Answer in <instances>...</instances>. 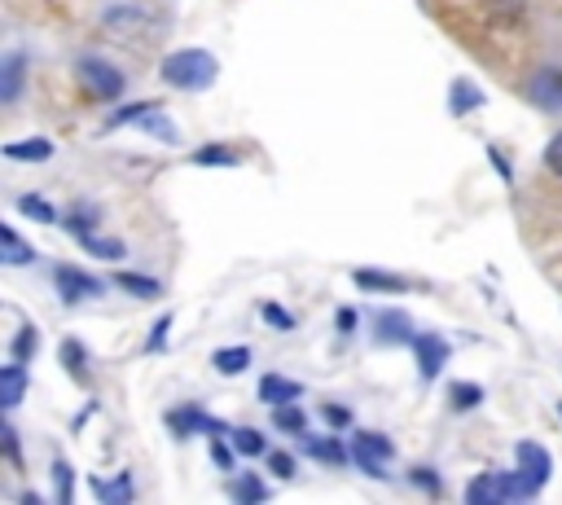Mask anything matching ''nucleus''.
I'll return each instance as SVG.
<instances>
[{
    "label": "nucleus",
    "instance_id": "obj_42",
    "mask_svg": "<svg viewBox=\"0 0 562 505\" xmlns=\"http://www.w3.org/2000/svg\"><path fill=\"white\" fill-rule=\"evenodd\" d=\"M321 418H325L334 431H348V427H352V409H344V404H321Z\"/></svg>",
    "mask_w": 562,
    "mask_h": 505
},
{
    "label": "nucleus",
    "instance_id": "obj_6",
    "mask_svg": "<svg viewBox=\"0 0 562 505\" xmlns=\"http://www.w3.org/2000/svg\"><path fill=\"white\" fill-rule=\"evenodd\" d=\"M413 352H417V378H422V387H426V382H435V378L444 374L448 356H453L448 339H444V334H435V330H417Z\"/></svg>",
    "mask_w": 562,
    "mask_h": 505
},
{
    "label": "nucleus",
    "instance_id": "obj_20",
    "mask_svg": "<svg viewBox=\"0 0 562 505\" xmlns=\"http://www.w3.org/2000/svg\"><path fill=\"white\" fill-rule=\"evenodd\" d=\"M484 101H488V97H484L479 84H471V79H453V88H448V111H453L458 119L471 115V111H479Z\"/></svg>",
    "mask_w": 562,
    "mask_h": 505
},
{
    "label": "nucleus",
    "instance_id": "obj_31",
    "mask_svg": "<svg viewBox=\"0 0 562 505\" xmlns=\"http://www.w3.org/2000/svg\"><path fill=\"white\" fill-rule=\"evenodd\" d=\"M466 501H471V505H497V501H501L497 475H492V470H488V475H475V479L466 483Z\"/></svg>",
    "mask_w": 562,
    "mask_h": 505
},
{
    "label": "nucleus",
    "instance_id": "obj_23",
    "mask_svg": "<svg viewBox=\"0 0 562 505\" xmlns=\"http://www.w3.org/2000/svg\"><path fill=\"white\" fill-rule=\"evenodd\" d=\"M97 225H101V212L92 207V202H84V207H71V212H66V220H62V229H66L75 242L92 238V233H97Z\"/></svg>",
    "mask_w": 562,
    "mask_h": 505
},
{
    "label": "nucleus",
    "instance_id": "obj_26",
    "mask_svg": "<svg viewBox=\"0 0 562 505\" xmlns=\"http://www.w3.org/2000/svg\"><path fill=\"white\" fill-rule=\"evenodd\" d=\"M273 427H277L282 435H303V431H308V414L299 409V400L277 404V409H273Z\"/></svg>",
    "mask_w": 562,
    "mask_h": 505
},
{
    "label": "nucleus",
    "instance_id": "obj_35",
    "mask_svg": "<svg viewBox=\"0 0 562 505\" xmlns=\"http://www.w3.org/2000/svg\"><path fill=\"white\" fill-rule=\"evenodd\" d=\"M352 444H361V449L378 453L383 462H396V444H391L383 431H352Z\"/></svg>",
    "mask_w": 562,
    "mask_h": 505
},
{
    "label": "nucleus",
    "instance_id": "obj_11",
    "mask_svg": "<svg viewBox=\"0 0 562 505\" xmlns=\"http://www.w3.org/2000/svg\"><path fill=\"white\" fill-rule=\"evenodd\" d=\"M299 449L308 453V457H316V462H325V466H348L352 462V449H344L334 435H299Z\"/></svg>",
    "mask_w": 562,
    "mask_h": 505
},
{
    "label": "nucleus",
    "instance_id": "obj_1",
    "mask_svg": "<svg viewBox=\"0 0 562 505\" xmlns=\"http://www.w3.org/2000/svg\"><path fill=\"white\" fill-rule=\"evenodd\" d=\"M159 75H163V84L176 88V92H207V88L220 79V62H215V53L189 45V49H172V53L159 62Z\"/></svg>",
    "mask_w": 562,
    "mask_h": 505
},
{
    "label": "nucleus",
    "instance_id": "obj_32",
    "mask_svg": "<svg viewBox=\"0 0 562 505\" xmlns=\"http://www.w3.org/2000/svg\"><path fill=\"white\" fill-rule=\"evenodd\" d=\"M348 449H352V466H357L361 475H370V479H378V483L391 475V470H387L391 462H383L378 453H370V449H361V444H348Z\"/></svg>",
    "mask_w": 562,
    "mask_h": 505
},
{
    "label": "nucleus",
    "instance_id": "obj_8",
    "mask_svg": "<svg viewBox=\"0 0 562 505\" xmlns=\"http://www.w3.org/2000/svg\"><path fill=\"white\" fill-rule=\"evenodd\" d=\"M27 361H18V356H10V365H0V409L5 414H14L18 404H23V395H27Z\"/></svg>",
    "mask_w": 562,
    "mask_h": 505
},
{
    "label": "nucleus",
    "instance_id": "obj_27",
    "mask_svg": "<svg viewBox=\"0 0 562 505\" xmlns=\"http://www.w3.org/2000/svg\"><path fill=\"white\" fill-rule=\"evenodd\" d=\"M229 440H234V449H238V457H268V440L255 431V427H234L229 431Z\"/></svg>",
    "mask_w": 562,
    "mask_h": 505
},
{
    "label": "nucleus",
    "instance_id": "obj_24",
    "mask_svg": "<svg viewBox=\"0 0 562 505\" xmlns=\"http://www.w3.org/2000/svg\"><path fill=\"white\" fill-rule=\"evenodd\" d=\"M58 356H62V369H66L75 382H88V352H84L79 339H62Z\"/></svg>",
    "mask_w": 562,
    "mask_h": 505
},
{
    "label": "nucleus",
    "instance_id": "obj_10",
    "mask_svg": "<svg viewBox=\"0 0 562 505\" xmlns=\"http://www.w3.org/2000/svg\"><path fill=\"white\" fill-rule=\"evenodd\" d=\"M255 400L277 409V404H290V400H303V382L299 378H286V374H264L260 387H255Z\"/></svg>",
    "mask_w": 562,
    "mask_h": 505
},
{
    "label": "nucleus",
    "instance_id": "obj_43",
    "mask_svg": "<svg viewBox=\"0 0 562 505\" xmlns=\"http://www.w3.org/2000/svg\"><path fill=\"white\" fill-rule=\"evenodd\" d=\"M545 167H549L553 176H562V132L549 137V146H545Z\"/></svg>",
    "mask_w": 562,
    "mask_h": 505
},
{
    "label": "nucleus",
    "instance_id": "obj_14",
    "mask_svg": "<svg viewBox=\"0 0 562 505\" xmlns=\"http://www.w3.org/2000/svg\"><path fill=\"white\" fill-rule=\"evenodd\" d=\"M251 361H255V352H251L247 343L215 348V352H211V365H215V374H224V378H238V374H247V369H251Z\"/></svg>",
    "mask_w": 562,
    "mask_h": 505
},
{
    "label": "nucleus",
    "instance_id": "obj_4",
    "mask_svg": "<svg viewBox=\"0 0 562 505\" xmlns=\"http://www.w3.org/2000/svg\"><path fill=\"white\" fill-rule=\"evenodd\" d=\"M523 92H527V101H532L536 111L558 115V111H562V66H536V71L527 75Z\"/></svg>",
    "mask_w": 562,
    "mask_h": 505
},
{
    "label": "nucleus",
    "instance_id": "obj_12",
    "mask_svg": "<svg viewBox=\"0 0 562 505\" xmlns=\"http://www.w3.org/2000/svg\"><path fill=\"white\" fill-rule=\"evenodd\" d=\"M497 488H501V501H532V496H540L545 483L527 470H497Z\"/></svg>",
    "mask_w": 562,
    "mask_h": 505
},
{
    "label": "nucleus",
    "instance_id": "obj_39",
    "mask_svg": "<svg viewBox=\"0 0 562 505\" xmlns=\"http://www.w3.org/2000/svg\"><path fill=\"white\" fill-rule=\"evenodd\" d=\"M36 348H40V330H36V326H23V330L14 334V348H10V356L27 361V356H32Z\"/></svg>",
    "mask_w": 562,
    "mask_h": 505
},
{
    "label": "nucleus",
    "instance_id": "obj_47",
    "mask_svg": "<svg viewBox=\"0 0 562 505\" xmlns=\"http://www.w3.org/2000/svg\"><path fill=\"white\" fill-rule=\"evenodd\" d=\"M558 418H562V404H558Z\"/></svg>",
    "mask_w": 562,
    "mask_h": 505
},
{
    "label": "nucleus",
    "instance_id": "obj_34",
    "mask_svg": "<svg viewBox=\"0 0 562 505\" xmlns=\"http://www.w3.org/2000/svg\"><path fill=\"white\" fill-rule=\"evenodd\" d=\"M88 255H97V260H124L128 255V247L120 242V238H105V233H92V238H84L79 242Z\"/></svg>",
    "mask_w": 562,
    "mask_h": 505
},
{
    "label": "nucleus",
    "instance_id": "obj_18",
    "mask_svg": "<svg viewBox=\"0 0 562 505\" xmlns=\"http://www.w3.org/2000/svg\"><path fill=\"white\" fill-rule=\"evenodd\" d=\"M5 159H10V163H49V159H53V141H49V137L5 141Z\"/></svg>",
    "mask_w": 562,
    "mask_h": 505
},
{
    "label": "nucleus",
    "instance_id": "obj_17",
    "mask_svg": "<svg viewBox=\"0 0 562 505\" xmlns=\"http://www.w3.org/2000/svg\"><path fill=\"white\" fill-rule=\"evenodd\" d=\"M110 281H115L124 294H133V299H159V294H163V281H159V277H150V273H133V268H120Z\"/></svg>",
    "mask_w": 562,
    "mask_h": 505
},
{
    "label": "nucleus",
    "instance_id": "obj_16",
    "mask_svg": "<svg viewBox=\"0 0 562 505\" xmlns=\"http://www.w3.org/2000/svg\"><path fill=\"white\" fill-rule=\"evenodd\" d=\"M193 167H242V154L234 146H224V141H207L189 154Z\"/></svg>",
    "mask_w": 562,
    "mask_h": 505
},
{
    "label": "nucleus",
    "instance_id": "obj_46",
    "mask_svg": "<svg viewBox=\"0 0 562 505\" xmlns=\"http://www.w3.org/2000/svg\"><path fill=\"white\" fill-rule=\"evenodd\" d=\"M488 159L497 163V172H501V180H514V172H510V163H505V154H501L497 146H488Z\"/></svg>",
    "mask_w": 562,
    "mask_h": 505
},
{
    "label": "nucleus",
    "instance_id": "obj_2",
    "mask_svg": "<svg viewBox=\"0 0 562 505\" xmlns=\"http://www.w3.org/2000/svg\"><path fill=\"white\" fill-rule=\"evenodd\" d=\"M75 79H79L84 92L97 97V101H124V92H128V75H124L115 62H105L101 53H84V58L75 62Z\"/></svg>",
    "mask_w": 562,
    "mask_h": 505
},
{
    "label": "nucleus",
    "instance_id": "obj_13",
    "mask_svg": "<svg viewBox=\"0 0 562 505\" xmlns=\"http://www.w3.org/2000/svg\"><path fill=\"white\" fill-rule=\"evenodd\" d=\"M514 462H519V470L536 475L540 483H549V475H553V457H549V449L536 444V440H523V444L514 449Z\"/></svg>",
    "mask_w": 562,
    "mask_h": 505
},
{
    "label": "nucleus",
    "instance_id": "obj_9",
    "mask_svg": "<svg viewBox=\"0 0 562 505\" xmlns=\"http://www.w3.org/2000/svg\"><path fill=\"white\" fill-rule=\"evenodd\" d=\"M378 343L383 348H404V343H413L417 339V326H413V317L409 313H400V308H387V313H378Z\"/></svg>",
    "mask_w": 562,
    "mask_h": 505
},
{
    "label": "nucleus",
    "instance_id": "obj_37",
    "mask_svg": "<svg viewBox=\"0 0 562 505\" xmlns=\"http://www.w3.org/2000/svg\"><path fill=\"white\" fill-rule=\"evenodd\" d=\"M211 457H215V466H220V470H229V475H234V466H238V449H234V440H229V435H211Z\"/></svg>",
    "mask_w": 562,
    "mask_h": 505
},
{
    "label": "nucleus",
    "instance_id": "obj_7",
    "mask_svg": "<svg viewBox=\"0 0 562 505\" xmlns=\"http://www.w3.org/2000/svg\"><path fill=\"white\" fill-rule=\"evenodd\" d=\"M23 88H27V53L10 49L5 62H0V106H18Z\"/></svg>",
    "mask_w": 562,
    "mask_h": 505
},
{
    "label": "nucleus",
    "instance_id": "obj_25",
    "mask_svg": "<svg viewBox=\"0 0 562 505\" xmlns=\"http://www.w3.org/2000/svg\"><path fill=\"white\" fill-rule=\"evenodd\" d=\"M229 496H234V501H268L273 488H268L260 475L247 470V475H234V479H229Z\"/></svg>",
    "mask_w": 562,
    "mask_h": 505
},
{
    "label": "nucleus",
    "instance_id": "obj_22",
    "mask_svg": "<svg viewBox=\"0 0 562 505\" xmlns=\"http://www.w3.org/2000/svg\"><path fill=\"white\" fill-rule=\"evenodd\" d=\"M0 247H5V255H0V260H5L10 268H23V264L36 260V247L23 242V233H18L14 225H0Z\"/></svg>",
    "mask_w": 562,
    "mask_h": 505
},
{
    "label": "nucleus",
    "instance_id": "obj_45",
    "mask_svg": "<svg viewBox=\"0 0 562 505\" xmlns=\"http://www.w3.org/2000/svg\"><path fill=\"white\" fill-rule=\"evenodd\" d=\"M167 330H172V317H159V321H154V330H150L146 352H163V348H167Z\"/></svg>",
    "mask_w": 562,
    "mask_h": 505
},
{
    "label": "nucleus",
    "instance_id": "obj_5",
    "mask_svg": "<svg viewBox=\"0 0 562 505\" xmlns=\"http://www.w3.org/2000/svg\"><path fill=\"white\" fill-rule=\"evenodd\" d=\"M53 286H58V294H62L66 308H75V303H84V299L105 294V281L92 277V273H84V268H75V264H58V268H53Z\"/></svg>",
    "mask_w": 562,
    "mask_h": 505
},
{
    "label": "nucleus",
    "instance_id": "obj_40",
    "mask_svg": "<svg viewBox=\"0 0 562 505\" xmlns=\"http://www.w3.org/2000/svg\"><path fill=\"white\" fill-rule=\"evenodd\" d=\"M268 470L277 475V479H295L299 475V466H295V453H282V449H268Z\"/></svg>",
    "mask_w": 562,
    "mask_h": 505
},
{
    "label": "nucleus",
    "instance_id": "obj_33",
    "mask_svg": "<svg viewBox=\"0 0 562 505\" xmlns=\"http://www.w3.org/2000/svg\"><path fill=\"white\" fill-rule=\"evenodd\" d=\"M159 111V101H133V106H120L115 115L105 119V128H128V124H141L146 115H154Z\"/></svg>",
    "mask_w": 562,
    "mask_h": 505
},
{
    "label": "nucleus",
    "instance_id": "obj_36",
    "mask_svg": "<svg viewBox=\"0 0 562 505\" xmlns=\"http://www.w3.org/2000/svg\"><path fill=\"white\" fill-rule=\"evenodd\" d=\"M260 317L273 326V330H282V334H290L299 321H295V313L290 308H282V303H260Z\"/></svg>",
    "mask_w": 562,
    "mask_h": 505
},
{
    "label": "nucleus",
    "instance_id": "obj_21",
    "mask_svg": "<svg viewBox=\"0 0 562 505\" xmlns=\"http://www.w3.org/2000/svg\"><path fill=\"white\" fill-rule=\"evenodd\" d=\"M101 27H105V31L128 36V31L146 27V10H141V5H110V10L101 14Z\"/></svg>",
    "mask_w": 562,
    "mask_h": 505
},
{
    "label": "nucleus",
    "instance_id": "obj_44",
    "mask_svg": "<svg viewBox=\"0 0 562 505\" xmlns=\"http://www.w3.org/2000/svg\"><path fill=\"white\" fill-rule=\"evenodd\" d=\"M334 326H339L344 339H352L357 326H361V313H357V308H339V313H334Z\"/></svg>",
    "mask_w": 562,
    "mask_h": 505
},
{
    "label": "nucleus",
    "instance_id": "obj_28",
    "mask_svg": "<svg viewBox=\"0 0 562 505\" xmlns=\"http://www.w3.org/2000/svg\"><path fill=\"white\" fill-rule=\"evenodd\" d=\"M49 475H53V501L58 505H75V466L66 457H58Z\"/></svg>",
    "mask_w": 562,
    "mask_h": 505
},
{
    "label": "nucleus",
    "instance_id": "obj_3",
    "mask_svg": "<svg viewBox=\"0 0 562 505\" xmlns=\"http://www.w3.org/2000/svg\"><path fill=\"white\" fill-rule=\"evenodd\" d=\"M167 427L176 431V440H189V435H229L234 427L211 418L207 409H198V404H176V409H167Z\"/></svg>",
    "mask_w": 562,
    "mask_h": 505
},
{
    "label": "nucleus",
    "instance_id": "obj_41",
    "mask_svg": "<svg viewBox=\"0 0 562 505\" xmlns=\"http://www.w3.org/2000/svg\"><path fill=\"white\" fill-rule=\"evenodd\" d=\"M409 479H413V488H422L426 496H439V475H435V466H413Z\"/></svg>",
    "mask_w": 562,
    "mask_h": 505
},
{
    "label": "nucleus",
    "instance_id": "obj_38",
    "mask_svg": "<svg viewBox=\"0 0 562 505\" xmlns=\"http://www.w3.org/2000/svg\"><path fill=\"white\" fill-rule=\"evenodd\" d=\"M0 449H5V462H10L14 470H23V444H18L14 422H0Z\"/></svg>",
    "mask_w": 562,
    "mask_h": 505
},
{
    "label": "nucleus",
    "instance_id": "obj_15",
    "mask_svg": "<svg viewBox=\"0 0 562 505\" xmlns=\"http://www.w3.org/2000/svg\"><path fill=\"white\" fill-rule=\"evenodd\" d=\"M352 281H357L361 290H378V294H404V290H409V277L383 273V268H357Z\"/></svg>",
    "mask_w": 562,
    "mask_h": 505
},
{
    "label": "nucleus",
    "instance_id": "obj_30",
    "mask_svg": "<svg viewBox=\"0 0 562 505\" xmlns=\"http://www.w3.org/2000/svg\"><path fill=\"white\" fill-rule=\"evenodd\" d=\"M18 212L32 216V220H40V225H62V216L53 212V202L40 198V193H23V198H18Z\"/></svg>",
    "mask_w": 562,
    "mask_h": 505
},
{
    "label": "nucleus",
    "instance_id": "obj_29",
    "mask_svg": "<svg viewBox=\"0 0 562 505\" xmlns=\"http://www.w3.org/2000/svg\"><path fill=\"white\" fill-rule=\"evenodd\" d=\"M448 404H453L458 414H471V409H479V404H484V387L479 382H453V387H448Z\"/></svg>",
    "mask_w": 562,
    "mask_h": 505
},
{
    "label": "nucleus",
    "instance_id": "obj_19",
    "mask_svg": "<svg viewBox=\"0 0 562 505\" xmlns=\"http://www.w3.org/2000/svg\"><path fill=\"white\" fill-rule=\"evenodd\" d=\"M92 496L97 501H105V505H128L137 492H133V475L128 470H120V479H92Z\"/></svg>",
    "mask_w": 562,
    "mask_h": 505
}]
</instances>
